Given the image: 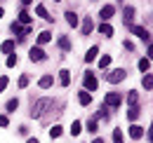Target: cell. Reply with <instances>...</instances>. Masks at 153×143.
Returning <instances> with one entry per match:
<instances>
[{"label":"cell","mask_w":153,"mask_h":143,"mask_svg":"<svg viewBox=\"0 0 153 143\" xmlns=\"http://www.w3.org/2000/svg\"><path fill=\"white\" fill-rule=\"evenodd\" d=\"M52 106H54L52 99H38V101L33 103V108H31V115H33V117H42Z\"/></svg>","instance_id":"cell-1"},{"label":"cell","mask_w":153,"mask_h":143,"mask_svg":"<svg viewBox=\"0 0 153 143\" xmlns=\"http://www.w3.org/2000/svg\"><path fill=\"white\" fill-rule=\"evenodd\" d=\"M125 77H127V71H125V68H115V71L106 73V80H108L111 85H118V82H123Z\"/></svg>","instance_id":"cell-2"},{"label":"cell","mask_w":153,"mask_h":143,"mask_svg":"<svg viewBox=\"0 0 153 143\" xmlns=\"http://www.w3.org/2000/svg\"><path fill=\"white\" fill-rule=\"evenodd\" d=\"M104 103H106V108H120V103H123V96H120V94H115V91H111V94H106Z\"/></svg>","instance_id":"cell-3"},{"label":"cell","mask_w":153,"mask_h":143,"mask_svg":"<svg viewBox=\"0 0 153 143\" xmlns=\"http://www.w3.org/2000/svg\"><path fill=\"white\" fill-rule=\"evenodd\" d=\"M130 31H132L134 35H139L141 40H144V42H146V45L151 42V33H149L146 28H141V26H134V24H130Z\"/></svg>","instance_id":"cell-4"},{"label":"cell","mask_w":153,"mask_h":143,"mask_svg":"<svg viewBox=\"0 0 153 143\" xmlns=\"http://www.w3.org/2000/svg\"><path fill=\"white\" fill-rule=\"evenodd\" d=\"M82 82H85V91H90V94H92V91L97 89V77H94V73H87V75L82 77Z\"/></svg>","instance_id":"cell-5"},{"label":"cell","mask_w":153,"mask_h":143,"mask_svg":"<svg viewBox=\"0 0 153 143\" xmlns=\"http://www.w3.org/2000/svg\"><path fill=\"white\" fill-rule=\"evenodd\" d=\"M28 59H31V61H45V52H42L40 47H33V49L28 52Z\"/></svg>","instance_id":"cell-6"},{"label":"cell","mask_w":153,"mask_h":143,"mask_svg":"<svg viewBox=\"0 0 153 143\" xmlns=\"http://www.w3.org/2000/svg\"><path fill=\"white\" fill-rule=\"evenodd\" d=\"M113 14H115V7H113V5H106V7H101V12H99V17L104 19V21H108Z\"/></svg>","instance_id":"cell-7"},{"label":"cell","mask_w":153,"mask_h":143,"mask_svg":"<svg viewBox=\"0 0 153 143\" xmlns=\"http://www.w3.org/2000/svg\"><path fill=\"white\" fill-rule=\"evenodd\" d=\"M64 17H66V24H68L71 28H76L78 24H80V19H78V14H76V12H71V10H68V12L64 14Z\"/></svg>","instance_id":"cell-8"},{"label":"cell","mask_w":153,"mask_h":143,"mask_svg":"<svg viewBox=\"0 0 153 143\" xmlns=\"http://www.w3.org/2000/svg\"><path fill=\"white\" fill-rule=\"evenodd\" d=\"M78 101H80V106H90L92 103V94L90 91H80L78 94Z\"/></svg>","instance_id":"cell-9"},{"label":"cell","mask_w":153,"mask_h":143,"mask_svg":"<svg viewBox=\"0 0 153 143\" xmlns=\"http://www.w3.org/2000/svg\"><path fill=\"white\" fill-rule=\"evenodd\" d=\"M0 52L2 54H12L14 52V40H5V42L0 45Z\"/></svg>","instance_id":"cell-10"},{"label":"cell","mask_w":153,"mask_h":143,"mask_svg":"<svg viewBox=\"0 0 153 143\" xmlns=\"http://www.w3.org/2000/svg\"><path fill=\"white\" fill-rule=\"evenodd\" d=\"M130 136H132V139H141V136H144V127L132 125V127H130Z\"/></svg>","instance_id":"cell-11"},{"label":"cell","mask_w":153,"mask_h":143,"mask_svg":"<svg viewBox=\"0 0 153 143\" xmlns=\"http://www.w3.org/2000/svg\"><path fill=\"white\" fill-rule=\"evenodd\" d=\"M92 28H94L92 19H90V17H85V21H82V35H90V33H92Z\"/></svg>","instance_id":"cell-12"},{"label":"cell","mask_w":153,"mask_h":143,"mask_svg":"<svg viewBox=\"0 0 153 143\" xmlns=\"http://www.w3.org/2000/svg\"><path fill=\"white\" fill-rule=\"evenodd\" d=\"M38 85H40V89H50L52 87V75H42L38 80Z\"/></svg>","instance_id":"cell-13"},{"label":"cell","mask_w":153,"mask_h":143,"mask_svg":"<svg viewBox=\"0 0 153 143\" xmlns=\"http://www.w3.org/2000/svg\"><path fill=\"white\" fill-rule=\"evenodd\" d=\"M31 21H33V17H31L26 10H21V12H19V24H24V26H31Z\"/></svg>","instance_id":"cell-14"},{"label":"cell","mask_w":153,"mask_h":143,"mask_svg":"<svg viewBox=\"0 0 153 143\" xmlns=\"http://www.w3.org/2000/svg\"><path fill=\"white\" fill-rule=\"evenodd\" d=\"M97 54H99V47H90V49H87V54H85V61H87V63H92V61H94L97 59Z\"/></svg>","instance_id":"cell-15"},{"label":"cell","mask_w":153,"mask_h":143,"mask_svg":"<svg viewBox=\"0 0 153 143\" xmlns=\"http://www.w3.org/2000/svg\"><path fill=\"white\" fill-rule=\"evenodd\" d=\"M99 33L106 35V38H111L113 35V26H111V24H101V26H99Z\"/></svg>","instance_id":"cell-16"},{"label":"cell","mask_w":153,"mask_h":143,"mask_svg":"<svg viewBox=\"0 0 153 143\" xmlns=\"http://www.w3.org/2000/svg\"><path fill=\"white\" fill-rule=\"evenodd\" d=\"M36 14L42 17L45 21H52V17H50V14H47V10H45V5H38V7H36Z\"/></svg>","instance_id":"cell-17"},{"label":"cell","mask_w":153,"mask_h":143,"mask_svg":"<svg viewBox=\"0 0 153 143\" xmlns=\"http://www.w3.org/2000/svg\"><path fill=\"white\" fill-rule=\"evenodd\" d=\"M139 71H141V73L151 71V59H139Z\"/></svg>","instance_id":"cell-18"},{"label":"cell","mask_w":153,"mask_h":143,"mask_svg":"<svg viewBox=\"0 0 153 143\" xmlns=\"http://www.w3.org/2000/svg\"><path fill=\"white\" fill-rule=\"evenodd\" d=\"M59 82H61L64 87H68V82H71V73H68V71H61V73H59Z\"/></svg>","instance_id":"cell-19"},{"label":"cell","mask_w":153,"mask_h":143,"mask_svg":"<svg viewBox=\"0 0 153 143\" xmlns=\"http://www.w3.org/2000/svg\"><path fill=\"white\" fill-rule=\"evenodd\" d=\"M59 47H61L64 52H68V49H71V40H68L66 35H61L59 38Z\"/></svg>","instance_id":"cell-20"},{"label":"cell","mask_w":153,"mask_h":143,"mask_svg":"<svg viewBox=\"0 0 153 143\" xmlns=\"http://www.w3.org/2000/svg\"><path fill=\"white\" fill-rule=\"evenodd\" d=\"M141 85L146 87V91H151V87H153V77H151V73H146V75H144V80H141Z\"/></svg>","instance_id":"cell-21"},{"label":"cell","mask_w":153,"mask_h":143,"mask_svg":"<svg viewBox=\"0 0 153 143\" xmlns=\"http://www.w3.org/2000/svg\"><path fill=\"white\" fill-rule=\"evenodd\" d=\"M50 40H52V33H50V31H42V33L38 35V42H40V45H45V42H50Z\"/></svg>","instance_id":"cell-22"},{"label":"cell","mask_w":153,"mask_h":143,"mask_svg":"<svg viewBox=\"0 0 153 143\" xmlns=\"http://www.w3.org/2000/svg\"><path fill=\"white\" fill-rule=\"evenodd\" d=\"M137 117H139V108H137V106H132L130 110H127V120H132V122H134Z\"/></svg>","instance_id":"cell-23"},{"label":"cell","mask_w":153,"mask_h":143,"mask_svg":"<svg viewBox=\"0 0 153 143\" xmlns=\"http://www.w3.org/2000/svg\"><path fill=\"white\" fill-rule=\"evenodd\" d=\"M113 143H125V139H123V129H113Z\"/></svg>","instance_id":"cell-24"},{"label":"cell","mask_w":153,"mask_h":143,"mask_svg":"<svg viewBox=\"0 0 153 143\" xmlns=\"http://www.w3.org/2000/svg\"><path fill=\"white\" fill-rule=\"evenodd\" d=\"M17 108H19V99H10V101H7V110H10V113H14Z\"/></svg>","instance_id":"cell-25"},{"label":"cell","mask_w":153,"mask_h":143,"mask_svg":"<svg viewBox=\"0 0 153 143\" xmlns=\"http://www.w3.org/2000/svg\"><path fill=\"white\" fill-rule=\"evenodd\" d=\"M137 101H139V94H137V91H130V94H127V103H130V106H137Z\"/></svg>","instance_id":"cell-26"},{"label":"cell","mask_w":153,"mask_h":143,"mask_svg":"<svg viewBox=\"0 0 153 143\" xmlns=\"http://www.w3.org/2000/svg\"><path fill=\"white\" fill-rule=\"evenodd\" d=\"M61 131H64V129H61L59 125H54L52 129H50V136H52V139H59V136H61Z\"/></svg>","instance_id":"cell-27"},{"label":"cell","mask_w":153,"mask_h":143,"mask_svg":"<svg viewBox=\"0 0 153 143\" xmlns=\"http://www.w3.org/2000/svg\"><path fill=\"white\" fill-rule=\"evenodd\" d=\"M99 66H101V68H108V66H111V56H108V54H104V56L99 59Z\"/></svg>","instance_id":"cell-28"},{"label":"cell","mask_w":153,"mask_h":143,"mask_svg":"<svg viewBox=\"0 0 153 143\" xmlns=\"http://www.w3.org/2000/svg\"><path fill=\"white\" fill-rule=\"evenodd\" d=\"M134 19V7H125V24H130Z\"/></svg>","instance_id":"cell-29"},{"label":"cell","mask_w":153,"mask_h":143,"mask_svg":"<svg viewBox=\"0 0 153 143\" xmlns=\"http://www.w3.org/2000/svg\"><path fill=\"white\" fill-rule=\"evenodd\" d=\"M80 127H82V125H80V122L76 120V122L71 125V136H78V134H80Z\"/></svg>","instance_id":"cell-30"},{"label":"cell","mask_w":153,"mask_h":143,"mask_svg":"<svg viewBox=\"0 0 153 143\" xmlns=\"http://www.w3.org/2000/svg\"><path fill=\"white\" fill-rule=\"evenodd\" d=\"M7 66H10V68L17 66V54H10V56H7Z\"/></svg>","instance_id":"cell-31"},{"label":"cell","mask_w":153,"mask_h":143,"mask_svg":"<svg viewBox=\"0 0 153 143\" xmlns=\"http://www.w3.org/2000/svg\"><path fill=\"white\" fill-rule=\"evenodd\" d=\"M19 87H21V89L28 87V75H21V77H19Z\"/></svg>","instance_id":"cell-32"},{"label":"cell","mask_w":153,"mask_h":143,"mask_svg":"<svg viewBox=\"0 0 153 143\" xmlns=\"http://www.w3.org/2000/svg\"><path fill=\"white\" fill-rule=\"evenodd\" d=\"M7 82H10V80H7L5 75H2V77H0V91H5V87H7Z\"/></svg>","instance_id":"cell-33"},{"label":"cell","mask_w":153,"mask_h":143,"mask_svg":"<svg viewBox=\"0 0 153 143\" xmlns=\"http://www.w3.org/2000/svg\"><path fill=\"white\" fill-rule=\"evenodd\" d=\"M87 129H90V131H97V120H90V122H87Z\"/></svg>","instance_id":"cell-34"},{"label":"cell","mask_w":153,"mask_h":143,"mask_svg":"<svg viewBox=\"0 0 153 143\" xmlns=\"http://www.w3.org/2000/svg\"><path fill=\"white\" fill-rule=\"evenodd\" d=\"M7 125H10V120H7L5 115H0V127H7Z\"/></svg>","instance_id":"cell-35"},{"label":"cell","mask_w":153,"mask_h":143,"mask_svg":"<svg viewBox=\"0 0 153 143\" xmlns=\"http://www.w3.org/2000/svg\"><path fill=\"white\" fill-rule=\"evenodd\" d=\"M125 49H127V52H132V49H134V45L130 42V40H125Z\"/></svg>","instance_id":"cell-36"},{"label":"cell","mask_w":153,"mask_h":143,"mask_svg":"<svg viewBox=\"0 0 153 143\" xmlns=\"http://www.w3.org/2000/svg\"><path fill=\"white\" fill-rule=\"evenodd\" d=\"M26 143H40V141H38V139H28Z\"/></svg>","instance_id":"cell-37"},{"label":"cell","mask_w":153,"mask_h":143,"mask_svg":"<svg viewBox=\"0 0 153 143\" xmlns=\"http://www.w3.org/2000/svg\"><path fill=\"white\" fill-rule=\"evenodd\" d=\"M92 143H104V141H101V139H94V141H92Z\"/></svg>","instance_id":"cell-38"},{"label":"cell","mask_w":153,"mask_h":143,"mask_svg":"<svg viewBox=\"0 0 153 143\" xmlns=\"http://www.w3.org/2000/svg\"><path fill=\"white\" fill-rule=\"evenodd\" d=\"M21 2H24V5H31V0H21Z\"/></svg>","instance_id":"cell-39"},{"label":"cell","mask_w":153,"mask_h":143,"mask_svg":"<svg viewBox=\"0 0 153 143\" xmlns=\"http://www.w3.org/2000/svg\"><path fill=\"white\" fill-rule=\"evenodd\" d=\"M2 14H5V10H2V7H0V19H2Z\"/></svg>","instance_id":"cell-40"},{"label":"cell","mask_w":153,"mask_h":143,"mask_svg":"<svg viewBox=\"0 0 153 143\" xmlns=\"http://www.w3.org/2000/svg\"><path fill=\"white\" fill-rule=\"evenodd\" d=\"M54 2H61V0H54Z\"/></svg>","instance_id":"cell-41"}]
</instances>
